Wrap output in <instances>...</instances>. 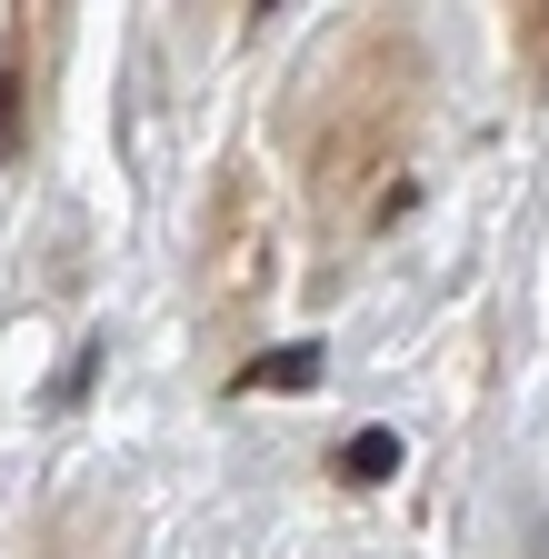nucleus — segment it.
<instances>
[{
	"instance_id": "nucleus-2",
	"label": "nucleus",
	"mask_w": 549,
	"mask_h": 559,
	"mask_svg": "<svg viewBox=\"0 0 549 559\" xmlns=\"http://www.w3.org/2000/svg\"><path fill=\"white\" fill-rule=\"evenodd\" d=\"M270 290H281V210H270V180L250 151H230L211 170V200H200V230H190V310L211 320L220 340H240Z\"/></svg>"
},
{
	"instance_id": "nucleus-1",
	"label": "nucleus",
	"mask_w": 549,
	"mask_h": 559,
	"mask_svg": "<svg viewBox=\"0 0 549 559\" xmlns=\"http://www.w3.org/2000/svg\"><path fill=\"white\" fill-rule=\"evenodd\" d=\"M430 70L409 31H370L339 60V91L310 120V230L339 250L360 230H390L409 210V140H420Z\"/></svg>"
},
{
	"instance_id": "nucleus-7",
	"label": "nucleus",
	"mask_w": 549,
	"mask_h": 559,
	"mask_svg": "<svg viewBox=\"0 0 549 559\" xmlns=\"http://www.w3.org/2000/svg\"><path fill=\"white\" fill-rule=\"evenodd\" d=\"M330 469H339V479H360V489H380V479L399 469V440H390V430H370V440H350V450H339Z\"/></svg>"
},
{
	"instance_id": "nucleus-3",
	"label": "nucleus",
	"mask_w": 549,
	"mask_h": 559,
	"mask_svg": "<svg viewBox=\"0 0 549 559\" xmlns=\"http://www.w3.org/2000/svg\"><path fill=\"white\" fill-rule=\"evenodd\" d=\"M60 50H71V11H11L0 31V170H21L40 140H50V91H60Z\"/></svg>"
},
{
	"instance_id": "nucleus-4",
	"label": "nucleus",
	"mask_w": 549,
	"mask_h": 559,
	"mask_svg": "<svg viewBox=\"0 0 549 559\" xmlns=\"http://www.w3.org/2000/svg\"><path fill=\"white\" fill-rule=\"evenodd\" d=\"M31 559H130V510L120 500H71V510H50Z\"/></svg>"
},
{
	"instance_id": "nucleus-5",
	"label": "nucleus",
	"mask_w": 549,
	"mask_h": 559,
	"mask_svg": "<svg viewBox=\"0 0 549 559\" xmlns=\"http://www.w3.org/2000/svg\"><path fill=\"white\" fill-rule=\"evenodd\" d=\"M320 380V349H260L240 360V390H310Z\"/></svg>"
},
{
	"instance_id": "nucleus-6",
	"label": "nucleus",
	"mask_w": 549,
	"mask_h": 559,
	"mask_svg": "<svg viewBox=\"0 0 549 559\" xmlns=\"http://www.w3.org/2000/svg\"><path fill=\"white\" fill-rule=\"evenodd\" d=\"M510 50H520V81H529V91H549V0L510 11Z\"/></svg>"
}]
</instances>
